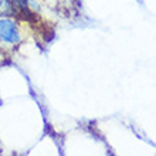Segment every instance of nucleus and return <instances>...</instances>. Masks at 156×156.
<instances>
[{
    "label": "nucleus",
    "mask_w": 156,
    "mask_h": 156,
    "mask_svg": "<svg viewBox=\"0 0 156 156\" xmlns=\"http://www.w3.org/2000/svg\"><path fill=\"white\" fill-rule=\"evenodd\" d=\"M0 41L12 45H16L21 41L20 30L14 20L0 19Z\"/></svg>",
    "instance_id": "obj_1"
},
{
    "label": "nucleus",
    "mask_w": 156,
    "mask_h": 156,
    "mask_svg": "<svg viewBox=\"0 0 156 156\" xmlns=\"http://www.w3.org/2000/svg\"><path fill=\"white\" fill-rule=\"evenodd\" d=\"M13 4V7H14V14L13 16H16L17 12H21V10H27L29 9V0H10Z\"/></svg>",
    "instance_id": "obj_3"
},
{
    "label": "nucleus",
    "mask_w": 156,
    "mask_h": 156,
    "mask_svg": "<svg viewBox=\"0 0 156 156\" xmlns=\"http://www.w3.org/2000/svg\"><path fill=\"white\" fill-rule=\"evenodd\" d=\"M14 7L10 0H0V16H13Z\"/></svg>",
    "instance_id": "obj_2"
}]
</instances>
